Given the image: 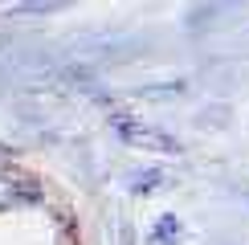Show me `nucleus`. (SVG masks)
<instances>
[{"label": "nucleus", "mask_w": 249, "mask_h": 245, "mask_svg": "<svg viewBox=\"0 0 249 245\" xmlns=\"http://www.w3.org/2000/svg\"><path fill=\"white\" fill-rule=\"evenodd\" d=\"M176 237H180V221H176L172 212L155 221V229H151V245H168V241H176Z\"/></svg>", "instance_id": "3"}, {"label": "nucleus", "mask_w": 249, "mask_h": 245, "mask_svg": "<svg viewBox=\"0 0 249 245\" xmlns=\"http://www.w3.org/2000/svg\"><path fill=\"white\" fill-rule=\"evenodd\" d=\"M70 0H0V13H57Z\"/></svg>", "instance_id": "2"}, {"label": "nucleus", "mask_w": 249, "mask_h": 245, "mask_svg": "<svg viewBox=\"0 0 249 245\" xmlns=\"http://www.w3.org/2000/svg\"><path fill=\"white\" fill-rule=\"evenodd\" d=\"M110 127H115V135L127 143V147H143V151H160V156H180V143H176L168 131L151 127V122L127 115V110H115L110 115Z\"/></svg>", "instance_id": "1"}, {"label": "nucleus", "mask_w": 249, "mask_h": 245, "mask_svg": "<svg viewBox=\"0 0 249 245\" xmlns=\"http://www.w3.org/2000/svg\"><path fill=\"white\" fill-rule=\"evenodd\" d=\"M160 180H163L160 172H147V176H135V184H131V188H135V192H151Z\"/></svg>", "instance_id": "4"}]
</instances>
